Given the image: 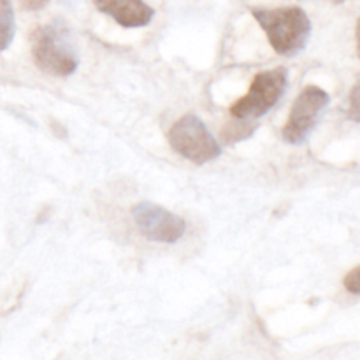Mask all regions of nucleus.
Returning <instances> with one entry per match:
<instances>
[{
    "label": "nucleus",
    "mask_w": 360,
    "mask_h": 360,
    "mask_svg": "<svg viewBox=\"0 0 360 360\" xmlns=\"http://www.w3.org/2000/svg\"><path fill=\"white\" fill-rule=\"evenodd\" d=\"M32 56L35 65L46 74L67 77L79 65L76 46L62 23H48L32 34Z\"/></svg>",
    "instance_id": "obj_2"
},
{
    "label": "nucleus",
    "mask_w": 360,
    "mask_h": 360,
    "mask_svg": "<svg viewBox=\"0 0 360 360\" xmlns=\"http://www.w3.org/2000/svg\"><path fill=\"white\" fill-rule=\"evenodd\" d=\"M253 16L266 32L274 51L281 56H295L308 44L311 21L301 7L253 9Z\"/></svg>",
    "instance_id": "obj_1"
},
{
    "label": "nucleus",
    "mask_w": 360,
    "mask_h": 360,
    "mask_svg": "<svg viewBox=\"0 0 360 360\" xmlns=\"http://www.w3.org/2000/svg\"><path fill=\"white\" fill-rule=\"evenodd\" d=\"M347 116L352 120V122L360 123V79L354 84V88H352V91H350V101H348Z\"/></svg>",
    "instance_id": "obj_10"
},
{
    "label": "nucleus",
    "mask_w": 360,
    "mask_h": 360,
    "mask_svg": "<svg viewBox=\"0 0 360 360\" xmlns=\"http://www.w3.org/2000/svg\"><path fill=\"white\" fill-rule=\"evenodd\" d=\"M169 144L176 153L197 165L207 164L221 155L218 141L195 115H185L172 125L169 130Z\"/></svg>",
    "instance_id": "obj_3"
},
{
    "label": "nucleus",
    "mask_w": 360,
    "mask_h": 360,
    "mask_svg": "<svg viewBox=\"0 0 360 360\" xmlns=\"http://www.w3.org/2000/svg\"><path fill=\"white\" fill-rule=\"evenodd\" d=\"M134 221L146 239L155 243L179 241L186 231V224L181 217L164 210L151 202H139L132 210Z\"/></svg>",
    "instance_id": "obj_6"
},
{
    "label": "nucleus",
    "mask_w": 360,
    "mask_h": 360,
    "mask_svg": "<svg viewBox=\"0 0 360 360\" xmlns=\"http://www.w3.org/2000/svg\"><path fill=\"white\" fill-rule=\"evenodd\" d=\"M49 0H20L21 7L27 11H39L48 6Z\"/></svg>",
    "instance_id": "obj_12"
},
{
    "label": "nucleus",
    "mask_w": 360,
    "mask_h": 360,
    "mask_svg": "<svg viewBox=\"0 0 360 360\" xmlns=\"http://www.w3.org/2000/svg\"><path fill=\"white\" fill-rule=\"evenodd\" d=\"M343 285L350 294L360 295V266L355 267V269H352L350 273L345 276Z\"/></svg>",
    "instance_id": "obj_11"
},
{
    "label": "nucleus",
    "mask_w": 360,
    "mask_h": 360,
    "mask_svg": "<svg viewBox=\"0 0 360 360\" xmlns=\"http://www.w3.org/2000/svg\"><path fill=\"white\" fill-rule=\"evenodd\" d=\"M288 72L283 67L257 74L248 94L231 105L234 118L257 120L266 115L287 90Z\"/></svg>",
    "instance_id": "obj_4"
},
{
    "label": "nucleus",
    "mask_w": 360,
    "mask_h": 360,
    "mask_svg": "<svg viewBox=\"0 0 360 360\" xmlns=\"http://www.w3.org/2000/svg\"><path fill=\"white\" fill-rule=\"evenodd\" d=\"M355 41H357V55L360 58V18L357 20V28H355Z\"/></svg>",
    "instance_id": "obj_13"
},
{
    "label": "nucleus",
    "mask_w": 360,
    "mask_h": 360,
    "mask_svg": "<svg viewBox=\"0 0 360 360\" xmlns=\"http://www.w3.org/2000/svg\"><path fill=\"white\" fill-rule=\"evenodd\" d=\"M330 97L323 88L309 84L302 88L295 98L287 123L283 127V139L288 144H302L319 123L320 115L329 105Z\"/></svg>",
    "instance_id": "obj_5"
},
{
    "label": "nucleus",
    "mask_w": 360,
    "mask_h": 360,
    "mask_svg": "<svg viewBox=\"0 0 360 360\" xmlns=\"http://www.w3.org/2000/svg\"><path fill=\"white\" fill-rule=\"evenodd\" d=\"M14 9L11 0H0V51L7 49L14 39Z\"/></svg>",
    "instance_id": "obj_8"
},
{
    "label": "nucleus",
    "mask_w": 360,
    "mask_h": 360,
    "mask_svg": "<svg viewBox=\"0 0 360 360\" xmlns=\"http://www.w3.org/2000/svg\"><path fill=\"white\" fill-rule=\"evenodd\" d=\"M101 13L108 14L125 28L146 27L153 20V7L144 0H94Z\"/></svg>",
    "instance_id": "obj_7"
},
{
    "label": "nucleus",
    "mask_w": 360,
    "mask_h": 360,
    "mask_svg": "<svg viewBox=\"0 0 360 360\" xmlns=\"http://www.w3.org/2000/svg\"><path fill=\"white\" fill-rule=\"evenodd\" d=\"M334 4H343V2H347V0H333Z\"/></svg>",
    "instance_id": "obj_14"
},
{
    "label": "nucleus",
    "mask_w": 360,
    "mask_h": 360,
    "mask_svg": "<svg viewBox=\"0 0 360 360\" xmlns=\"http://www.w3.org/2000/svg\"><path fill=\"white\" fill-rule=\"evenodd\" d=\"M236 120H238V122L229 123V125L224 129V132H221L224 134V139L227 144L238 143V141L246 139V137L252 136L257 129V125L250 127L248 123H246L248 120H241V118H236Z\"/></svg>",
    "instance_id": "obj_9"
}]
</instances>
